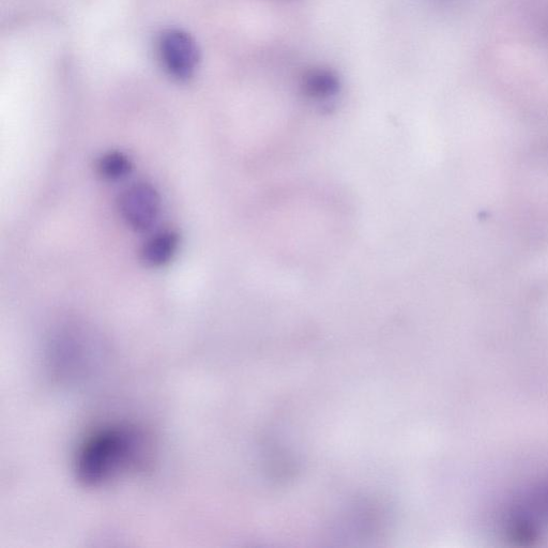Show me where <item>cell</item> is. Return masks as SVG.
<instances>
[{
  "label": "cell",
  "mask_w": 548,
  "mask_h": 548,
  "mask_svg": "<svg viewBox=\"0 0 548 548\" xmlns=\"http://www.w3.org/2000/svg\"><path fill=\"white\" fill-rule=\"evenodd\" d=\"M150 452V441L131 426H110L90 436L79 451L76 473L86 485L98 486L139 468Z\"/></svg>",
  "instance_id": "cell-1"
},
{
  "label": "cell",
  "mask_w": 548,
  "mask_h": 548,
  "mask_svg": "<svg viewBox=\"0 0 548 548\" xmlns=\"http://www.w3.org/2000/svg\"><path fill=\"white\" fill-rule=\"evenodd\" d=\"M117 205L121 219L137 233L151 231L160 219L161 195L146 181H137L127 187L119 195Z\"/></svg>",
  "instance_id": "cell-2"
},
{
  "label": "cell",
  "mask_w": 548,
  "mask_h": 548,
  "mask_svg": "<svg viewBox=\"0 0 548 548\" xmlns=\"http://www.w3.org/2000/svg\"><path fill=\"white\" fill-rule=\"evenodd\" d=\"M159 54L167 73L176 81H189L200 63L195 40L184 30L167 29L159 40Z\"/></svg>",
  "instance_id": "cell-3"
},
{
  "label": "cell",
  "mask_w": 548,
  "mask_h": 548,
  "mask_svg": "<svg viewBox=\"0 0 548 548\" xmlns=\"http://www.w3.org/2000/svg\"><path fill=\"white\" fill-rule=\"evenodd\" d=\"M179 243V235L175 231H160L144 242L141 261L149 268H162L169 265L177 254Z\"/></svg>",
  "instance_id": "cell-4"
},
{
  "label": "cell",
  "mask_w": 548,
  "mask_h": 548,
  "mask_svg": "<svg viewBox=\"0 0 548 548\" xmlns=\"http://www.w3.org/2000/svg\"><path fill=\"white\" fill-rule=\"evenodd\" d=\"M132 170V160L123 151L106 152L98 162L100 176L109 181L123 180L131 174Z\"/></svg>",
  "instance_id": "cell-5"
},
{
  "label": "cell",
  "mask_w": 548,
  "mask_h": 548,
  "mask_svg": "<svg viewBox=\"0 0 548 548\" xmlns=\"http://www.w3.org/2000/svg\"><path fill=\"white\" fill-rule=\"evenodd\" d=\"M304 87L311 96L327 98L337 93L339 79L332 71L326 69H313L307 72L303 79Z\"/></svg>",
  "instance_id": "cell-6"
}]
</instances>
